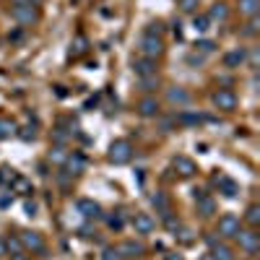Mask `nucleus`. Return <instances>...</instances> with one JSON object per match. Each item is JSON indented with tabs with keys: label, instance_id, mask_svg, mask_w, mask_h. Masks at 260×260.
<instances>
[{
	"label": "nucleus",
	"instance_id": "nucleus-1",
	"mask_svg": "<svg viewBox=\"0 0 260 260\" xmlns=\"http://www.w3.org/2000/svg\"><path fill=\"white\" fill-rule=\"evenodd\" d=\"M161 55H164V42H161V37H156V34H143V37H141V57L159 60Z\"/></svg>",
	"mask_w": 260,
	"mask_h": 260
},
{
	"label": "nucleus",
	"instance_id": "nucleus-2",
	"mask_svg": "<svg viewBox=\"0 0 260 260\" xmlns=\"http://www.w3.org/2000/svg\"><path fill=\"white\" fill-rule=\"evenodd\" d=\"M110 161L112 164H117V167H122V164H127L130 159H133V143L130 141H125V138H120V141H115L112 146H110Z\"/></svg>",
	"mask_w": 260,
	"mask_h": 260
},
{
	"label": "nucleus",
	"instance_id": "nucleus-3",
	"mask_svg": "<svg viewBox=\"0 0 260 260\" xmlns=\"http://www.w3.org/2000/svg\"><path fill=\"white\" fill-rule=\"evenodd\" d=\"M18 240H21V245H24V250H26V252L45 255V250H47V245H45V237H42L39 232L26 229V232H21V234H18Z\"/></svg>",
	"mask_w": 260,
	"mask_h": 260
},
{
	"label": "nucleus",
	"instance_id": "nucleus-4",
	"mask_svg": "<svg viewBox=\"0 0 260 260\" xmlns=\"http://www.w3.org/2000/svg\"><path fill=\"white\" fill-rule=\"evenodd\" d=\"M11 18L16 21V24H21V26H34L39 21V11H37V6H13L11 8Z\"/></svg>",
	"mask_w": 260,
	"mask_h": 260
},
{
	"label": "nucleus",
	"instance_id": "nucleus-5",
	"mask_svg": "<svg viewBox=\"0 0 260 260\" xmlns=\"http://www.w3.org/2000/svg\"><path fill=\"white\" fill-rule=\"evenodd\" d=\"M211 102H213L216 110H221V112H234V110H237V94H234L232 89H219V91H213Z\"/></svg>",
	"mask_w": 260,
	"mask_h": 260
},
{
	"label": "nucleus",
	"instance_id": "nucleus-6",
	"mask_svg": "<svg viewBox=\"0 0 260 260\" xmlns=\"http://www.w3.org/2000/svg\"><path fill=\"white\" fill-rule=\"evenodd\" d=\"M234 240L240 242V247H242L247 255H255V252L260 250V234H257L255 229H240Z\"/></svg>",
	"mask_w": 260,
	"mask_h": 260
},
{
	"label": "nucleus",
	"instance_id": "nucleus-7",
	"mask_svg": "<svg viewBox=\"0 0 260 260\" xmlns=\"http://www.w3.org/2000/svg\"><path fill=\"white\" fill-rule=\"evenodd\" d=\"M242 229V221H240V216H234V213H224L221 219H219V234L226 237V240H232V237H237V232Z\"/></svg>",
	"mask_w": 260,
	"mask_h": 260
},
{
	"label": "nucleus",
	"instance_id": "nucleus-8",
	"mask_svg": "<svg viewBox=\"0 0 260 260\" xmlns=\"http://www.w3.org/2000/svg\"><path fill=\"white\" fill-rule=\"evenodd\" d=\"M172 169H175L180 177H185V180L198 175V167H195V161L190 156H175V159H172Z\"/></svg>",
	"mask_w": 260,
	"mask_h": 260
},
{
	"label": "nucleus",
	"instance_id": "nucleus-9",
	"mask_svg": "<svg viewBox=\"0 0 260 260\" xmlns=\"http://www.w3.org/2000/svg\"><path fill=\"white\" fill-rule=\"evenodd\" d=\"M133 229H136V234H151L156 229V219L151 213H136L133 216Z\"/></svg>",
	"mask_w": 260,
	"mask_h": 260
},
{
	"label": "nucleus",
	"instance_id": "nucleus-10",
	"mask_svg": "<svg viewBox=\"0 0 260 260\" xmlns=\"http://www.w3.org/2000/svg\"><path fill=\"white\" fill-rule=\"evenodd\" d=\"M159 112H161V104H159L156 96H143L138 102V115L141 117H159Z\"/></svg>",
	"mask_w": 260,
	"mask_h": 260
},
{
	"label": "nucleus",
	"instance_id": "nucleus-11",
	"mask_svg": "<svg viewBox=\"0 0 260 260\" xmlns=\"http://www.w3.org/2000/svg\"><path fill=\"white\" fill-rule=\"evenodd\" d=\"M195 206H198V213L203 216V219H208V216L216 213V201L211 198V195H206V192L195 190Z\"/></svg>",
	"mask_w": 260,
	"mask_h": 260
},
{
	"label": "nucleus",
	"instance_id": "nucleus-12",
	"mask_svg": "<svg viewBox=\"0 0 260 260\" xmlns=\"http://www.w3.org/2000/svg\"><path fill=\"white\" fill-rule=\"evenodd\" d=\"M86 169V156L78 154V151H73V154L65 156V172L73 177V175H81V172Z\"/></svg>",
	"mask_w": 260,
	"mask_h": 260
},
{
	"label": "nucleus",
	"instance_id": "nucleus-13",
	"mask_svg": "<svg viewBox=\"0 0 260 260\" xmlns=\"http://www.w3.org/2000/svg\"><path fill=\"white\" fill-rule=\"evenodd\" d=\"M167 102L172 107H187L190 104V94L182 89V86H172V89H167Z\"/></svg>",
	"mask_w": 260,
	"mask_h": 260
},
{
	"label": "nucleus",
	"instance_id": "nucleus-14",
	"mask_svg": "<svg viewBox=\"0 0 260 260\" xmlns=\"http://www.w3.org/2000/svg\"><path fill=\"white\" fill-rule=\"evenodd\" d=\"M133 71H136L138 78H143V76H154V73H156V60L138 57V60H133Z\"/></svg>",
	"mask_w": 260,
	"mask_h": 260
},
{
	"label": "nucleus",
	"instance_id": "nucleus-15",
	"mask_svg": "<svg viewBox=\"0 0 260 260\" xmlns=\"http://www.w3.org/2000/svg\"><path fill=\"white\" fill-rule=\"evenodd\" d=\"M76 208H78V213L83 216V219H96V216H99V203L91 201V198H81L76 203Z\"/></svg>",
	"mask_w": 260,
	"mask_h": 260
},
{
	"label": "nucleus",
	"instance_id": "nucleus-16",
	"mask_svg": "<svg viewBox=\"0 0 260 260\" xmlns=\"http://www.w3.org/2000/svg\"><path fill=\"white\" fill-rule=\"evenodd\" d=\"M237 11L245 18H257L260 13V0H237Z\"/></svg>",
	"mask_w": 260,
	"mask_h": 260
},
{
	"label": "nucleus",
	"instance_id": "nucleus-17",
	"mask_svg": "<svg viewBox=\"0 0 260 260\" xmlns=\"http://www.w3.org/2000/svg\"><path fill=\"white\" fill-rule=\"evenodd\" d=\"M247 60V52L240 47V50H232V52H226L224 55V68H229V71H234V68H240V65Z\"/></svg>",
	"mask_w": 260,
	"mask_h": 260
},
{
	"label": "nucleus",
	"instance_id": "nucleus-18",
	"mask_svg": "<svg viewBox=\"0 0 260 260\" xmlns=\"http://www.w3.org/2000/svg\"><path fill=\"white\" fill-rule=\"evenodd\" d=\"M206 18H208V21H219V24H221V21L229 18V6H226V3H213Z\"/></svg>",
	"mask_w": 260,
	"mask_h": 260
},
{
	"label": "nucleus",
	"instance_id": "nucleus-19",
	"mask_svg": "<svg viewBox=\"0 0 260 260\" xmlns=\"http://www.w3.org/2000/svg\"><path fill=\"white\" fill-rule=\"evenodd\" d=\"M16 133H18V122L11 120V117H0V141H6Z\"/></svg>",
	"mask_w": 260,
	"mask_h": 260
},
{
	"label": "nucleus",
	"instance_id": "nucleus-20",
	"mask_svg": "<svg viewBox=\"0 0 260 260\" xmlns=\"http://www.w3.org/2000/svg\"><path fill=\"white\" fill-rule=\"evenodd\" d=\"M211 255H213L216 260H234V252H232V247H229V245H224L221 240L216 242V245H211Z\"/></svg>",
	"mask_w": 260,
	"mask_h": 260
},
{
	"label": "nucleus",
	"instance_id": "nucleus-21",
	"mask_svg": "<svg viewBox=\"0 0 260 260\" xmlns=\"http://www.w3.org/2000/svg\"><path fill=\"white\" fill-rule=\"evenodd\" d=\"M216 185L221 187V192L226 195V198H234V195L240 192V185H237V182H232L229 177H216Z\"/></svg>",
	"mask_w": 260,
	"mask_h": 260
},
{
	"label": "nucleus",
	"instance_id": "nucleus-22",
	"mask_svg": "<svg viewBox=\"0 0 260 260\" xmlns=\"http://www.w3.org/2000/svg\"><path fill=\"white\" fill-rule=\"evenodd\" d=\"M117 250H120V255H127V257H138V255H143V245H141V242H133V240H130V242H122Z\"/></svg>",
	"mask_w": 260,
	"mask_h": 260
},
{
	"label": "nucleus",
	"instance_id": "nucleus-23",
	"mask_svg": "<svg viewBox=\"0 0 260 260\" xmlns=\"http://www.w3.org/2000/svg\"><path fill=\"white\" fill-rule=\"evenodd\" d=\"M86 50H89V39L86 37H76L73 42H71V57H81V55H86Z\"/></svg>",
	"mask_w": 260,
	"mask_h": 260
},
{
	"label": "nucleus",
	"instance_id": "nucleus-24",
	"mask_svg": "<svg viewBox=\"0 0 260 260\" xmlns=\"http://www.w3.org/2000/svg\"><path fill=\"white\" fill-rule=\"evenodd\" d=\"M245 221L250 224V229H255L260 224V206L257 203H250L247 211H245Z\"/></svg>",
	"mask_w": 260,
	"mask_h": 260
},
{
	"label": "nucleus",
	"instance_id": "nucleus-25",
	"mask_svg": "<svg viewBox=\"0 0 260 260\" xmlns=\"http://www.w3.org/2000/svg\"><path fill=\"white\" fill-rule=\"evenodd\" d=\"M159 89V76L154 73V76H143L141 78V91H146V94H151V91H156Z\"/></svg>",
	"mask_w": 260,
	"mask_h": 260
},
{
	"label": "nucleus",
	"instance_id": "nucleus-26",
	"mask_svg": "<svg viewBox=\"0 0 260 260\" xmlns=\"http://www.w3.org/2000/svg\"><path fill=\"white\" fill-rule=\"evenodd\" d=\"M65 156H68L65 146H52V148H50V161H52V164H65Z\"/></svg>",
	"mask_w": 260,
	"mask_h": 260
},
{
	"label": "nucleus",
	"instance_id": "nucleus-27",
	"mask_svg": "<svg viewBox=\"0 0 260 260\" xmlns=\"http://www.w3.org/2000/svg\"><path fill=\"white\" fill-rule=\"evenodd\" d=\"M151 203H154V208H159L161 213H167L169 211V198L164 192H156V195H151Z\"/></svg>",
	"mask_w": 260,
	"mask_h": 260
},
{
	"label": "nucleus",
	"instance_id": "nucleus-28",
	"mask_svg": "<svg viewBox=\"0 0 260 260\" xmlns=\"http://www.w3.org/2000/svg\"><path fill=\"white\" fill-rule=\"evenodd\" d=\"M213 50H216V45L211 39H198L195 42V52H201V55H211Z\"/></svg>",
	"mask_w": 260,
	"mask_h": 260
},
{
	"label": "nucleus",
	"instance_id": "nucleus-29",
	"mask_svg": "<svg viewBox=\"0 0 260 260\" xmlns=\"http://www.w3.org/2000/svg\"><path fill=\"white\" fill-rule=\"evenodd\" d=\"M208 26H211V21H208L206 16H195V18H192V29L198 31V34H206Z\"/></svg>",
	"mask_w": 260,
	"mask_h": 260
},
{
	"label": "nucleus",
	"instance_id": "nucleus-30",
	"mask_svg": "<svg viewBox=\"0 0 260 260\" xmlns=\"http://www.w3.org/2000/svg\"><path fill=\"white\" fill-rule=\"evenodd\" d=\"M177 120H180L182 125H198V122H203V115H195V112H182Z\"/></svg>",
	"mask_w": 260,
	"mask_h": 260
},
{
	"label": "nucleus",
	"instance_id": "nucleus-31",
	"mask_svg": "<svg viewBox=\"0 0 260 260\" xmlns=\"http://www.w3.org/2000/svg\"><path fill=\"white\" fill-rule=\"evenodd\" d=\"M257 31H260V21H257V18H250V21H247V26H245L240 34H242V37H255Z\"/></svg>",
	"mask_w": 260,
	"mask_h": 260
},
{
	"label": "nucleus",
	"instance_id": "nucleus-32",
	"mask_svg": "<svg viewBox=\"0 0 260 260\" xmlns=\"http://www.w3.org/2000/svg\"><path fill=\"white\" fill-rule=\"evenodd\" d=\"M177 8H180L182 13H195V11H198V0H180Z\"/></svg>",
	"mask_w": 260,
	"mask_h": 260
},
{
	"label": "nucleus",
	"instance_id": "nucleus-33",
	"mask_svg": "<svg viewBox=\"0 0 260 260\" xmlns=\"http://www.w3.org/2000/svg\"><path fill=\"white\" fill-rule=\"evenodd\" d=\"M6 247H8V252H21V250H24V245H21L18 237H8V240H6ZM24 252H26V250H24Z\"/></svg>",
	"mask_w": 260,
	"mask_h": 260
},
{
	"label": "nucleus",
	"instance_id": "nucleus-34",
	"mask_svg": "<svg viewBox=\"0 0 260 260\" xmlns=\"http://www.w3.org/2000/svg\"><path fill=\"white\" fill-rule=\"evenodd\" d=\"M18 130H21L18 136L24 138V141H34V138H37V127H34V125H26V127H18Z\"/></svg>",
	"mask_w": 260,
	"mask_h": 260
},
{
	"label": "nucleus",
	"instance_id": "nucleus-35",
	"mask_svg": "<svg viewBox=\"0 0 260 260\" xmlns=\"http://www.w3.org/2000/svg\"><path fill=\"white\" fill-rule=\"evenodd\" d=\"M13 180H16V175L11 169H0V182L3 185H13Z\"/></svg>",
	"mask_w": 260,
	"mask_h": 260
},
{
	"label": "nucleus",
	"instance_id": "nucleus-36",
	"mask_svg": "<svg viewBox=\"0 0 260 260\" xmlns=\"http://www.w3.org/2000/svg\"><path fill=\"white\" fill-rule=\"evenodd\" d=\"M52 141H55V146H65V141H68V133H62V130L57 127L55 136H52Z\"/></svg>",
	"mask_w": 260,
	"mask_h": 260
},
{
	"label": "nucleus",
	"instance_id": "nucleus-37",
	"mask_svg": "<svg viewBox=\"0 0 260 260\" xmlns=\"http://www.w3.org/2000/svg\"><path fill=\"white\" fill-rule=\"evenodd\" d=\"M122 255H120V250L117 247H107L104 250V260H120Z\"/></svg>",
	"mask_w": 260,
	"mask_h": 260
},
{
	"label": "nucleus",
	"instance_id": "nucleus-38",
	"mask_svg": "<svg viewBox=\"0 0 260 260\" xmlns=\"http://www.w3.org/2000/svg\"><path fill=\"white\" fill-rule=\"evenodd\" d=\"M122 216L120 213H115V216H110V229H122Z\"/></svg>",
	"mask_w": 260,
	"mask_h": 260
},
{
	"label": "nucleus",
	"instance_id": "nucleus-39",
	"mask_svg": "<svg viewBox=\"0 0 260 260\" xmlns=\"http://www.w3.org/2000/svg\"><path fill=\"white\" fill-rule=\"evenodd\" d=\"M192 240H195V237H192V232H190V229H182V232H180V242H185V245H190Z\"/></svg>",
	"mask_w": 260,
	"mask_h": 260
},
{
	"label": "nucleus",
	"instance_id": "nucleus-40",
	"mask_svg": "<svg viewBox=\"0 0 260 260\" xmlns=\"http://www.w3.org/2000/svg\"><path fill=\"white\" fill-rule=\"evenodd\" d=\"M11 260H31V255H26L24 250H21V252H11Z\"/></svg>",
	"mask_w": 260,
	"mask_h": 260
},
{
	"label": "nucleus",
	"instance_id": "nucleus-41",
	"mask_svg": "<svg viewBox=\"0 0 260 260\" xmlns=\"http://www.w3.org/2000/svg\"><path fill=\"white\" fill-rule=\"evenodd\" d=\"M24 211H26L29 216H37V203H31V201H26V206H24Z\"/></svg>",
	"mask_w": 260,
	"mask_h": 260
},
{
	"label": "nucleus",
	"instance_id": "nucleus-42",
	"mask_svg": "<svg viewBox=\"0 0 260 260\" xmlns=\"http://www.w3.org/2000/svg\"><path fill=\"white\" fill-rule=\"evenodd\" d=\"M8 255V247H6V237H0V257Z\"/></svg>",
	"mask_w": 260,
	"mask_h": 260
},
{
	"label": "nucleus",
	"instance_id": "nucleus-43",
	"mask_svg": "<svg viewBox=\"0 0 260 260\" xmlns=\"http://www.w3.org/2000/svg\"><path fill=\"white\" fill-rule=\"evenodd\" d=\"M187 62H192V65L198 62V65H201V62H203V55H198V52H195V55H190V57H187Z\"/></svg>",
	"mask_w": 260,
	"mask_h": 260
},
{
	"label": "nucleus",
	"instance_id": "nucleus-44",
	"mask_svg": "<svg viewBox=\"0 0 260 260\" xmlns=\"http://www.w3.org/2000/svg\"><path fill=\"white\" fill-rule=\"evenodd\" d=\"M167 260H182L180 255H167Z\"/></svg>",
	"mask_w": 260,
	"mask_h": 260
},
{
	"label": "nucleus",
	"instance_id": "nucleus-45",
	"mask_svg": "<svg viewBox=\"0 0 260 260\" xmlns=\"http://www.w3.org/2000/svg\"><path fill=\"white\" fill-rule=\"evenodd\" d=\"M201 260H216V257H213V255H211V252H208V255H203V257H201Z\"/></svg>",
	"mask_w": 260,
	"mask_h": 260
}]
</instances>
